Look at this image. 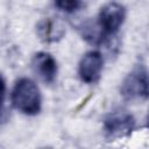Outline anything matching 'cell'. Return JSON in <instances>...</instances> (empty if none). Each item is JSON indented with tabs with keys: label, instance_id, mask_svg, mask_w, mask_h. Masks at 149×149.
Here are the masks:
<instances>
[{
	"label": "cell",
	"instance_id": "cell-4",
	"mask_svg": "<svg viewBox=\"0 0 149 149\" xmlns=\"http://www.w3.org/2000/svg\"><path fill=\"white\" fill-rule=\"evenodd\" d=\"M135 126L133 115L126 111H115L109 113L104 121L105 134L111 139H120L132 133Z\"/></svg>",
	"mask_w": 149,
	"mask_h": 149
},
{
	"label": "cell",
	"instance_id": "cell-3",
	"mask_svg": "<svg viewBox=\"0 0 149 149\" xmlns=\"http://www.w3.org/2000/svg\"><path fill=\"white\" fill-rule=\"evenodd\" d=\"M126 19L125 7L116 2L111 1L104 5L98 14V24L105 37L114 35L119 31Z\"/></svg>",
	"mask_w": 149,
	"mask_h": 149
},
{
	"label": "cell",
	"instance_id": "cell-5",
	"mask_svg": "<svg viewBox=\"0 0 149 149\" xmlns=\"http://www.w3.org/2000/svg\"><path fill=\"white\" fill-rule=\"evenodd\" d=\"M104 58L102 55L97 50L86 52L78 65V74L81 81L86 84H93L99 80L102 71Z\"/></svg>",
	"mask_w": 149,
	"mask_h": 149
},
{
	"label": "cell",
	"instance_id": "cell-8",
	"mask_svg": "<svg viewBox=\"0 0 149 149\" xmlns=\"http://www.w3.org/2000/svg\"><path fill=\"white\" fill-rule=\"evenodd\" d=\"M85 0H54L55 6L65 13H73L80 9Z\"/></svg>",
	"mask_w": 149,
	"mask_h": 149
},
{
	"label": "cell",
	"instance_id": "cell-2",
	"mask_svg": "<svg viewBox=\"0 0 149 149\" xmlns=\"http://www.w3.org/2000/svg\"><path fill=\"white\" fill-rule=\"evenodd\" d=\"M120 94L127 101L144 100L149 97V72L143 64H139L125 77L120 86Z\"/></svg>",
	"mask_w": 149,
	"mask_h": 149
},
{
	"label": "cell",
	"instance_id": "cell-6",
	"mask_svg": "<svg viewBox=\"0 0 149 149\" xmlns=\"http://www.w3.org/2000/svg\"><path fill=\"white\" fill-rule=\"evenodd\" d=\"M31 69L34 73L45 84H52L57 77L58 66L52 55L49 52H36L31 58Z\"/></svg>",
	"mask_w": 149,
	"mask_h": 149
},
{
	"label": "cell",
	"instance_id": "cell-9",
	"mask_svg": "<svg viewBox=\"0 0 149 149\" xmlns=\"http://www.w3.org/2000/svg\"><path fill=\"white\" fill-rule=\"evenodd\" d=\"M147 122H148V126H149V109H148V115H147Z\"/></svg>",
	"mask_w": 149,
	"mask_h": 149
},
{
	"label": "cell",
	"instance_id": "cell-1",
	"mask_svg": "<svg viewBox=\"0 0 149 149\" xmlns=\"http://www.w3.org/2000/svg\"><path fill=\"white\" fill-rule=\"evenodd\" d=\"M12 105L26 115H36L41 111L42 97L37 84L23 77L15 81L10 93Z\"/></svg>",
	"mask_w": 149,
	"mask_h": 149
},
{
	"label": "cell",
	"instance_id": "cell-7",
	"mask_svg": "<svg viewBox=\"0 0 149 149\" xmlns=\"http://www.w3.org/2000/svg\"><path fill=\"white\" fill-rule=\"evenodd\" d=\"M36 33L40 40L50 43L56 42L64 35L65 30L61 22L52 19H43L36 24Z\"/></svg>",
	"mask_w": 149,
	"mask_h": 149
}]
</instances>
